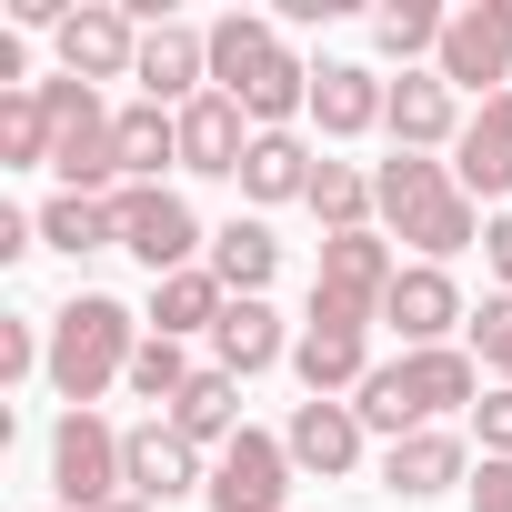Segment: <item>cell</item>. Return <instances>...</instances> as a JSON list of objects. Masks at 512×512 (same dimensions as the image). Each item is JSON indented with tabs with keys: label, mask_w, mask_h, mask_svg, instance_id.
Wrapping results in <instances>:
<instances>
[{
	"label": "cell",
	"mask_w": 512,
	"mask_h": 512,
	"mask_svg": "<svg viewBox=\"0 0 512 512\" xmlns=\"http://www.w3.org/2000/svg\"><path fill=\"white\" fill-rule=\"evenodd\" d=\"M21 251H41V221L31 211H0V262H21Z\"/></svg>",
	"instance_id": "obj_36"
},
{
	"label": "cell",
	"mask_w": 512,
	"mask_h": 512,
	"mask_svg": "<svg viewBox=\"0 0 512 512\" xmlns=\"http://www.w3.org/2000/svg\"><path fill=\"white\" fill-rule=\"evenodd\" d=\"M272 272H282L272 221H221V231H211V282H221L231 302H262V292H272Z\"/></svg>",
	"instance_id": "obj_23"
},
{
	"label": "cell",
	"mask_w": 512,
	"mask_h": 512,
	"mask_svg": "<svg viewBox=\"0 0 512 512\" xmlns=\"http://www.w3.org/2000/svg\"><path fill=\"white\" fill-rule=\"evenodd\" d=\"M121 442H131V432H111L101 412H61V432H51V482H61V512H111V502L131 492Z\"/></svg>",
	"instance_id": "obj_7"
},
{
	"label": "cell",
	"mask_w": 512,
	"mask_h": 512,
	"mask_svg": "<svg viewBox=\"0 0 512 512\" xmlns=\"http://www.w3.org/2000/svg\"><path fill=\"white\" fill-rule=\"evenodd\" d=\"M482 251H492V272H502V292H512V211L482 221Z\"/></svg>",
	"instance_id": "obj_37"
},
{
	"label": "cell",
	"mask_w": 512,
	"mask_h": 512,
	"mask_svg": "<svg viewBox=\"0 0 512 512\" xmlns=\"http://www.w3.org/2000/svg\"><path fill=\"white\" fill-rule=\"evenodd\" d=\"M382 322L402 332V352H442V332H452V322H472V312H462V282H452L442 262H402V282H392Z\"/></svg>",
	"instance_id": "obj_14"
},
{
	"label": "cell",
	"mask_w": 512,
	"mask_h": 512,
	"mask_svg": "<svg viewBox=\"0 0 512 512\" xmlns=\"http://www.w3.org/2000/svg\"><path fill=\"white\" fill-rule=\"evenodd\" d=\"M452 181H462L472 201H502V191H512V91L482 101V111L462 121V141H452Z\"/></svg>",
	"instance_id": "obj_21"
},
{
	"label": "cell",
	"mask_w": 512,
	"mask_h": 512,
	"mask_svg": "<svg viewBox=\"0 0 512 512\" xmlns=\"http://www.w3.org/2000/svg\"><path fill=\"white\" fill-rule=\"evenodd\" d=\"M111 231H121V251H131L151 282L211 262V241H201V221H191L181 191H141V181H121V191H111Z\"/></svg>",
	"instance_id": "obj_6"
},
{
	"label": "cell",
	"mask_w": 512,
	"mask_h": 512,
	"mask_svg": "<svg viewBox=\"0 0 512 512\" xmlns=\"http://www.w3.org/2000/svg\"><path fill=\"white\" fill-rule=\"evenodd\" d=\"M282 352H292V342H282V312H272V302H231L221 332H211V372H231V382L272 372Z\"/></svg>",
	"instance_id": "obj_24"
},
{
	"label": "cell",
	"mask_w": 512,
	"mask_h": 512,
	"mask_svg": "<svg viewBox=\"0 0 512 512\" xmlns=\"http://www.w3.org/2000/svg\"><path fill=\"white\" fill-rule=\"evenodd\" d=\"M442 31H452V11H432V0H382L372 11V41H382V61H422V51H442Z\"/></svg>",
	"instance_id": "obj_30"
},
{
	"label": "cell",
	"mask_w": 512,
	"mask_h": 512,
	"mask_svg": "<svg viewBox=\"0 0 512 512\" xmlns=\"http://www.w3.org/2000/svg\"><path fill=\"white\" fill-rule=\"evenodd\" d=\"M472 512H512V462L482 452V472H472Z\"/></svg>",
	"instance_id": "obj_35"
},
{
	"label": "cell",
	"mask_w": 512,
	"mask_h": 512,
	"mask_svg": "<svg viewBox=\"0 0 512 512\" xmlns=\"http://www.w3.org/2000/svg\"><path fill=\"white\" fill-rule=\"evenodd\" d=\"M382 111H392V81H382V71H362V61H322V71H312V121H322V141H362V131H382Z\"/></svg>",
	"instance_id": "obj_17"
},
{
	"label": "cell",
	"mask_w": 512,
	"mask_h": 512,
	"mask_svg": "<svg viewBox=\"0 0 512 512\" xmlns=\"http://www.w3.org/2000/svg\"><path fill=\"white\" fill-rule=\"evenodd\" d=\"M462 472H472V452H462V432H442V422L382 452V492H392V502H432V492H452Z\"/></svg>",
	"instance_id": "obj_20"
},
{
	"label": "cell",
	"mask_w": 512,
	"mask_h": 512,
	"mask_svg": "<svg viewBox=\"0 0 512 512\" xmlns=\"http://www.w3.org/2000/svg\"><path fill=\"white\" fill-rule=\"evenodd\" d=\"M51 171H61V191H81V201H111V191H121V141H111V111H101V91H91L81 111H61Z\"/></svg>",
	"instance_id": "obj_13"
},
{
	"label": "cell",
	"mask_w": 512,
	"mask_h": 512,
	"mask_svg": "<svg viewBox=\"0 0 512 512\" xmlns=\"http://www.w3.org/2000/svg\"><path fill=\"white\" fill-rule=\"evenodd\" d=\"M51 41H61V71L71 81H131L141 71V21L121 11V0H81Z\"/></svg>",
	"instance_id": "obj_9"
},
{
	"label": "cell",
	"mask_w": 512,
	"mask_h": 512,
	"mask_svg": "<svg viewBox=\"0 0 512 512\" xmlns=\"http://www.w3.org/2000/svg\"><path fill=\"white\" fill-rule=\"evenodd\" d=\"M211 91H231L251 111V131H292V111H312V71L282 51V21H262V11L211 21Z\"/></svg>",
	"instance_id": "obj_1"
},
{
	"label": "cell",
	"mask_w": 512,
	"mask_h": 512,
	"mask_svg": "<svg viewBox=\"0 0 512 512\" xmlns=\"http://www.w3.org/2000/svg\"><path fill=\"white\" fill-rule=\"evenodd\" d=\"M51 141H61V121L41 91H0V171H51Z\"/></svg>",
	"instance_id": "obj_28"
},
{
	"label": "cell",
	"mask_w": 512,
	"mask_h": 512,
	"mask_svg": "<svg viewBox=\"0 0 512 512\" xmlns=\"http://www.w3.org/2000/svg\"><path fill=\"white\" fill-rule=\"evenodd\" d=\"M392 282H402V262H392L382 231H332L322 262H312V322H352V332H372L382 302H392Z\"/></svg>",
	"instance_id": "obj_5"
},
{
	"label": "cell",
	"mask_w": 512,
	"mask_h": 512,
	"mask_svg": "<svg viewBox=\"0 0 512 512\" xmlns=\"http://www.w3.org/2000/svg\"><path fill=\"white\" fill-rule=\"evenodd\" d=\"M161 422H171L191 452H231V442L251 432V422H241V382H231V372H191V392H181Z\"/></svg>",
	"instance_id": "obj_22"
},
{
	"label": "cell",
	"mask_w": 512,
	"mask_h": 512,
	"mask_svg": "<svg viewBox=\"0 0 512 512\" xmlns=\"http://www.w3.org/2000/svg\"><path fill=\"white\" fill-rule=\"evenodd\" d=\"M462 332H472V362H492V372L512 382V292H492V302H482Z\"/></svg>",
	"instance_id": "obj_33"
},
{
	"label": "cell",
	"mask_w": 512,
	"mask_h": 512,
	"mask_svg": "<svg viewBox=\"0 0 512 512\" xmlns=\"http://www.w3.org/2000/svg\"><path fill=\"white\" fill-rule=\"evenodd\" d=\"M251 111L231 101V91H201L191 111H181V171H201V181H241V161H251Z\"/></svg>",
	"instance_id": "obj_12"
},
{
	"label": "cell",
	"mask_w": 512,
	"mask_h": 512,
	"mask_svg": "<svg viewBox=\"0 0 512 512\" xmlns=\"http://www.w3.org/2000/svg\"><path fill=\"white\" fill-rule=\"evenodd\" d=\"M151 342V322L131 312V302H111V292H71L61 312H51V392L71 402V412H91L111 382H131V352Z\"/></svg>",
	"instance_id": "obj_2"
},
{
	"label": "cell",
	"mask_w": 512,
	"mask_h": 512,
	"mask_svg": "<svg viewBox=\"0 0 512 512\" xmlns=\"http://www.w3.org/2000/svg\"><path fill=\"white\" fill-rule=\"evenodd\" d=\"M312 211H322V231H372V171L362 161H322L312 171Z\"/></svg>",
	"instance_id": "obj_31"
},
{
	"label": "cell",
	"mask_w": 512,
	"mask_h": 512,
	"mask_svg": "<svg viewBox=\"0 0 512 512\" xmlns=\"http://www.w3.org/2000/svg\"><path fill=\"white\" fill-rule=\"evenodd\" d=\"M282 452H292V472H322V482H342V472L362 462V412H352V402H292V422H282Z\"/></svg>",
	"instance_id": "obj_19"
},
{
	"label": "cell",
	"mask_w": 512,
	"mask_h": 512,
	"mask_svg": "<svg viewBox=\"0 0 512 512\" xmlns=\"http://www.w3.org/2000/svg\"><path fill=\"white\" fill-rule=\"evenodd\" d=\"M221 312H231V292L211 282V262H201V272H171V282H151V332H161V342L221 332Z\"/></svg>",
	"instance_id": "obj_27"
},
{
	"label": "cell",
	"mask_w": 512,
	"mask_h": 512,
	"mask_svg": "<svg viewBox=\"0 0 512 512\" xmlns=\"http://www.w3.org/2000/svg\"><path fill=\"white\" fill-rule=\"evenodd\" d=\"M292 372H302V392H312V402H342V392H362L382 362H372V332H352V322H302Z\"/></svg>",
	"instance_id": "obj_15"
},
{
	"label": "cell",
	"mask_w": 512,
	"mask_h": 512,
	"mask_svg": "<svg viewBox=\"0 0 512 512\" xmlns=\"http://www.w3.org/2000/svg\"><path fill=\"white\" fill-rule=\"evenodd\" d=\"M141 101H161V111H191L201 91H211V31H191V21H151L141 31Z\"/></svg>",
	"instance_id": "obj_10"
},
{
	"label": "cell",
	"mask_w": 512,
	"mask_h": 512,
	"mask_svg": "<svg viewBox=\"0 0 512 512\" xmlns=\"http://www.w3.org/2000/svg\"><path fill=\"white\" fill-rule=\"evenodd\" d=\"M432 71H442L452 91L502 101V91H512V0H462L452 31H442V51H432Z\"/></svg>",
	"instance_id": "obj_8"
},
{
	"label": "cell",
	"mask_w": 512,
	"mask_h": 512,
	"mask_svg": "<svg viewBox=\"0 0 512 512\" xmlns=\"http://www.w3.org/2000/svg\"><path fill=\"white\" fill-rule=\"evenodd\" d=\"M41 241H51V251H71V262H81V251H121L111 201H81V191H51V201H41Z\"/></svg>",
	"instance_id": "obj_29"
},
{
	"label": "cell",
	"mask_w": 512,
	"mask_h": 512,
	"mask_svg": "<svg viewBox=\"0 0 512 512\" xmlns=\"http://www.w3.org/2000/svg\"><path fill=\"white\" fill-rule=\"evenodd\" d=\"M312 171H322V151L302 131H262L251 161H241V191L251 201H312Z\"/></svg>",
	"instance_id": "obj_26"
},
{
	"label": "cell",
	"mask_w": 512,
	"mask_h": 512,
	"mask_svg": "<svg viewBox=\"0 0 512 512\" xmlns=\"http://www.w3.org/2000/svg\"><path fill=\"white\" fill-rule=\"evenodd\" d=\"M372 221L382 231H402L422 262H452V251H472L482 241V221H472V191L452 181V161H422V151H392L382 171H372Z\"/></svg>",
	"instance_id": "obj_4"
},
{
	"label": "cell",
	"mask_w": 512,
	"mask_h": 512,
	"mask_svg": "<svg viewBox=\"0 0 512 512\" xmlns=\"http://www.w3.org/2000/svg\"><path fill=\"white\" fill-rule=\"evenodd\" d=\"M121 472H131V502H181V492H211V472H201V452L171 432V422H141L131 442H121Z\"/></svg>",
	"instance_id": "obj_16"
},
{
	"label": "cell",
	"mask_w": 512,
	"mask_h": 512,
	"mask_svg": "<svg viewBox=\"0 0 512 512\" xmlns=\"http://www.w3.org/2000/svg\"><path fill=\"white\" fill-rule=\"evenodd\" d=\"M472 432H482V452H492V462H512V382H492V392L472 402Z\"/></svg>",
	"instance_id": "obj_34"
},
{
	"label": "cell",
	"mask_w": 512,
	"mask_h": 512,
	"mask_svg": "<svg viewBox=\"0 0 512 512\" xmlns=\"http://www.w3.org/2000/svg\"><path fill=\"white\" fill-rule=\"evenodd\" d=\"M131 392H141V402H161V412H171V402H181V392H191V352H181V342H161V332H151V342H141V352H131Z\"/></svg>",
	"instance_id": "obj_32"
},
{
	"label": "cell",
	"mask_w": 512,
	"mask_h": 512,
	"mask_svg": "<svg viewBox=\"0 0 512 512\" xmlns=\"http://www.w3.org/2000/svg\"><path fill=\"white\" fill-rule=\"evenodd\" d=\"M111 512H151V502H131V492H121V502H111Z\"/></svg>",
	"instance_id": "obj_38"
},
{
	"label": "cell",
	"mask_w": 512,
	"mask_h": 512,
	"mask_svg": "<svg viewBox=\"0 0 512 512\" xmlns=\"http://www.w3.org/2000/svg\"><path fill=\"white\" fill-rule=\"evenodd\" d=\"M111 141H121V181L161 191V161H181V111L131 101V111H111Z\"/></svg>",
	"instance_id": "obj_25"
},
{
	"label": "cell",
	"mask_w": 512,
	"mask_h": 512,
	"mask_svg": "<svg viewBox=\"0 0 512 512\" xmlns=\"http://www.w3.org/2000/svg\"><path fill=\"white\" fill-rule=\"evenodd\" d=\"M462 91L442 81V71H402L392 81V111H382V131H392V151H442V141H462V111H452Z\"/></svg>",
	"instance_id": "obj_18"
},
{
	"label": "cell",
	"mask_w": 512,
	"mask_h": 512,
	"mask_svg": "<svg viewBox=\"0 0 512 512\" xmlns=\"http://www.w3.org/2000/svg\"><path fill=\"white\" fill-rule=\"evenodd\" d=\"M482 402V362L472 352H402V362H382L362 392H352V412H362V432H382V442H412V432H432L442 412H472Z\"/></svg>",
	"instance_id": "obj_3"
},
{
	"label": "cell",
	"mask_w": 512,
	"mask_h": 512,
	"mask_svg": "<svg viewBox=\"0 0 512 512\" xmlns=\"http://www.w3.org/2000/svg\"><path fill=\"white\" fill-rule=\"evenodd\" d=\"M282 492H292V452H282V432H241L221 462H211V512H282Z\"/></svg>",
	"instance_id": "obj_11"
}]
</instances>
